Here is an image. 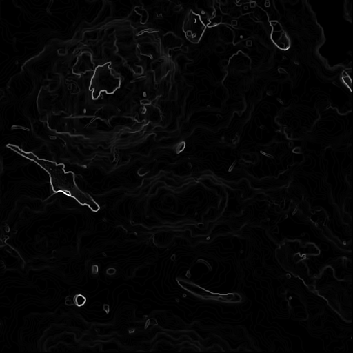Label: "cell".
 <instances>
[{"instance_id":"obj_1","label":"cell","mask_w":353,"mask_h":353,"mask_svg":"<svg viewBox=\"0 0 353 353\" xmlns=\"http://www.w3.org/2000/svg\"><path fill=\"white\" fill-rule=\"evenodd\" d=\"M23 155L34 160L46 170L50 176L51 184L54 192H62L64 194L75 199L83 205H88L94 212L99 210V207L88 195L85 194L77 185L74 174L66 172L63 165H57L52 162L39 159L32 154L21 153Z\"/></svg>"}]
</instances>
